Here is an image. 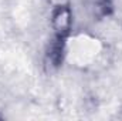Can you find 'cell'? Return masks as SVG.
<instances>
[{
    "label": "cell",
    "mask_w": 122,
    "mask_h": 121,
    "mask_svg": "<svg viewBox=\"0 0 122 121\" xmlns=\"http://www.w3.org/2000/svg\"><path fill=\"white\" fill-rule=\"evenodd\" d=\"M3 118H4V116H3V114H0V120H3Z\"/></svg>",
    "instance_id": "obj_4"
},
{
    "label": "cell",
    "mask_w": 122,
    "mask_h": 121,
    "mask_svg": "<svg viewBox=\"0 0 122 121\" xmlns=\"http://www.w3.org/2000/svg\"><path fill=\"white\" fill-rule=\"evenodd\" d=\"M67 44L68 41L51 37L44 50V63L51 70H58L62 67L67 56Z\"/></svg>",
    "instance_id": "obj_2"
},
{
    "label": "cell",
    "mask_w": 122,
    "mask_h": 121,
    "mask_svg": "<svg viewBox=\"0 0 122 121\" xmlns=\"http://www.w3.org/2000/svg\"><path fill=\"white\" fill-rule=\"evenodd\" d=\"M50 26L53 30V36L56 38L65 40L68 41L71 34H72V27H74V13L71 7V1H60L50 4Z\"/></svg>",
    "instance_id": "obj_1"
},
{
    "label": "cell",
    "mask_w": 122,
    "mask_h": 121,
    "mask_svg": "<svg viewBox=\"0 0 122 121\" xmlns=\"http://www.w3.org/2000/svg\"><path fill=\"white\" fill-rule=\"evenodd\" d=\"M88 10L95 20H104L115 13V0H87Z\"/></svg>",
    "instance_id": "obj_3"
}]
</instances>
